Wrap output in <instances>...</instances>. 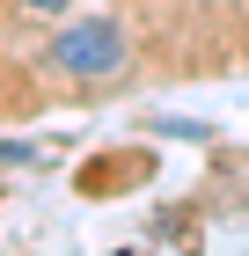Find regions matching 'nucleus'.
Listing matches in <instances>:
<instances>
[{
  "label": "nucleus",
  "mask_w": 249,
  "mask_h": 256,
  "mask_svg": "<svg viewBox=\"0 0 249 256\" xmlns=\"http://www.w3.org/2000/svg\"><path fill=\"white\" fill-rule=\"evenodd\" d=\"M125 59H132V37L117 15H66L44 37V74L59 80H110L125 74Z\"/></svg>",
  "instance_id": "1"
},
{
  "label": "nucleus",
  "mask_w": 249,
  "mask_h": 256,
  "mask_svg": "<svg viewBox=\"0 0 249 256\" xmlns=\"http://www.w3.org/2000/svg\"><path fill=\"white\" fill-rule=\"evenodd\" d=\"M15 161L30 168V161H37V146H30V139H0V168H15Z\"/></svg>",
  "instance_id": "2"
},
{
  "label": "nucleus",
  "mask_w": 249,
  "mask_h": 256,
  "mask_svg": "<svg viewBox=\"0 0 249 256\" xmlns=\"http://www.w3.org/2000/svg\"><path fill=\"white\" fill-rule=\"evenodd\" d=\"M30 15H74V0H22Z\"/></svg>",
  "instance_id": "3"
}]
</instances>
